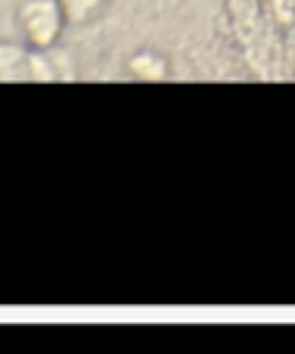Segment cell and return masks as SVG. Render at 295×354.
<instances>
[{
	"instance_id": "1",
	"label": "cell",
	"mask_w": 295,
	"mask_h": 354,
	"mask_svg": "<svg viewBox=\"0 0 295 354\" xmlns=\"http://www.w3.org/2000/svg\"><path fill=\"white\" fill-rule=\"evenodd\" d=\"M19 22H22L28 47L50 50L62 35L66 12H62L59 0H25L22 12H19Z\"/></svg>"
},
{
	"instance_id": "2",
	"label": "cell",
	"mask_w": 295,
	"mask_h": 354,
	"mask_svg": "<svg viewBox=\"0 0 295 354\" xmlns=\"http://www.w3.org/2000/svg\"><path fill=\"white\" fill-rule=\"evenodd\" d=\"M47 68H44L41 56L28 53L25 47L16 44H0V81L12 84V81H44Z\"/></svg>"
},
{
	"instance_id": "3",
	"label": "cell",
	"mask_w": 295,
	"mask_h": 354,
	"mask_svg": "<svg viewBox=\"0 0 295 354\" xmlns=\"http://www.w3.org/2000/svg\"><path fill=\"white\" fill-rule=\"evenodd\" d=\"M128 72L134 75L137 81H165L168 78V62H165V56L143 50V53L131 56Z\"/></svg>"
},
{
	"instance_id": "4",
	"label": "cell",
	"mask_w": 295,
	"mask_h": 354,
	"mask_svg": "<svg viewBox=\"0 0 295 354\" xmlns=\"http://www.w3.org/2000/svg\"><path fill=\"white\" fill-rule=\"evenodd\" d=\"M106 3L109 0H59L68 25H91L106 10Z\"/></svg>"
}]
</instances>
